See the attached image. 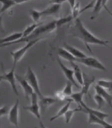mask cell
<instances>
[{
    "instance_id": "1",
    "label": "cell",
    "mask_w": 112,
    "mask_h": 128,
    "mask_svg": "<svg viewBox=\"0 0 112 128\" xmlns=\"http://www.w3.org/2000/svg\"><path fill=\"white\" fill-rule=\"evenodd\" d=\"M70 32L71 37L77 38H79L80 40H82V42L84 43V45L87 48V50H89L91 54H93V51H92L90 45H92V44L104 46L112 50V48L109 46V43H110L109 41L103 40L102 38L96 37L94 34H93L90 30H88L86 29L79 18H77L75 19L74 24L71 26Z\"/></svg>"
},
{
    "instance_id": "2",
    "label": "cell",
    "mask_w": 112,
    "mask_h": 128,
    "mask_svg": "<svg viewBox=\"0 0 112 128\" xmlns=\"http://www.w3.org/2000/svg\"><path fill=\"white\" fill-rule=\"evenodd\" d=\"M42 38H39L37 39L32 40V41L26 42V45H24L22 48H20L18 50L10 52V55L12 56V59H13V67L15 68L17 63L21 61V59L23 58V56L25 55V54L28 51V50H30L32 46H34L36 43L38 42L40 40H42Z\"/></svg>"
},
{
    "instance_id": "3",
    "label": "cell",
    "mask_w": 112,
    "mask_h": 128,
    "mask_svg": "<svg viewBox=\"0 0 112 128\" xmlns=\"http://www.w3.org/2000/svg\"><path fill=\"white\" fill-rule=\"evenodd\" d=\"M25 78L26 79V81L28 82V83L30 84V86L32 87L34 92L38 95V98L42 97V94L41 90H40L39 88V84H38V78L36 76L35 73L34 72V70L31 69L30 66L27 67L26 70V73L25 75Z\"/></svg>"
},
{
    "instance_id": "4",
    "label": "cell",
    "mask_w": 112,
    "mask_h": 128,
    "mask_svg": "<svg viewBox=\"0 0 112 128\" xmlns=\"http://www.w3.org/2000/svg\"><path fill=\"white\" fill-rule=\"evenodd\" d=\"M76 62H79L81 64H83L84 66L87 67H90L91 69H95L98 70H102L106 71V68L103 64L99 61L98 58L94 57H90V56H86L84 58H79L75 60Z\"/></svg>"
},
{
    "instance_id": "5",
    "label": "cell",
    "mask_w": 112,
    "mask_h": 128,
    "mask_svg": "<svg viewBox=\"0 0 112 128\" xmlns=\"http://www.w3.org/2000/svg\"><path fill=\"white\" fill-rule=\"evenodd\" d=\"M31 103L29 106H25L22 108L25 110L29 111L30 113L33 114L36 118L41 120V112H40V107L38 105V97L35 93H34L30 96Z\"/></svg>"
},
{
    "instance_id": "6",
    "label": "cell",
    "mask_w": 112,
    "mask_h": 128,
    "mask_svg": "<svg viewBox=\"0 0 112 128\" xmlns=\"http://www.w3.org/2000/svg\"><path fill=\"white\" fill-rule=\"evenodd\" d=\"M63 1H50V5L46 7L45 10L41 11L42 17V16H58L61 10L62 4Z\"/></svg>"
},
{
    "instance_id": "7",
    "label": "cell",
    "mask_w": 112,
    "mask_h": 128,
    "mask_svg": "<svg viewBox=\"0 0 112 128\" xmlns=\"http://www.w3.org/2000/svg\"><path fill=\"white\" fill-rule=\"evenodd\" d=\"M18 106H19V100L16 99L15 103L10 107V109H9V112H8V120H9L11 125L15 126V128H19Z\"/></svg>"
},
{
    "instance_id": "8",
    "label": "cell",
    "mask_w": 112,
    "mask_h": 128,
    "mask_svg": "<svg viewBox=\"0 0 112 128\" xmlns=\"http://www.w3.org/2000/svg\"><path fill=\"white\" fill-rule=\"evenodd\" d=\"M15 78H16V81L18 82L20 86H21V87L22 88L26 99L27 100V101H29L30 97L34 93L33 89H32V87L30 86V84L28 83L26 79L25 78V77H23V76L15 74Z\"/></svg>"
},
{
    "instance_id": "9",
    "label": "cell",
    "mask_w": 112,
    "mask_h": 128,
    "mask_svg": "<svg viewBox=\"0 0 112 128\" xmlns=\"http://www.w3.org/2000/svg\"><path fill=\"white\" fill-rule=\"evenodd\" d=\"M14 67H12V69L9 72H5L3 70L2 67V70H3V74H2V80H5L8 83L10 84V86L11 87L12 90H13L14 93L16 95H18V92L17 90V86H16V78H15V73H14Z\"/></svg>"
},
{
    "instance_id": "10",
    "label": "cell",
    "mask_w": 112,
    "mask_h": 128,
    "mask_svg": "<svg viewBox=\"0 0 112 128\" xmlns=\"http://www.w3.org/2000/svg\"><path fill=\"white\" fill-rule=\"evenodd\" d=\"M57 62L58 63V65L60 66V68H61V70L62 71V73L64 74V75H65V77L66 78L67 81H70L72 84H73V86H76L79 88L80 86L78 84V82L75 81L74 79V71H73V69H71V68H69L67 67L66 66H65L64 64L62 62L61 59H60V58H57Z\"/></svg>"
},
{
    "instance_id": "11",
    "label": "cell",
    "mask_w": 112,
    "mask_h": 128,
    "mask_svg": "<svg viewBox=\"0 0 112 128\" xmlns=\"http://www.w3.org/2000/svg\"><path fill=\"white\" fill-rule=\"evenodd\" d=\"M95 82L94 76H90L86 73H82V85L81 86V91L84 95H88L90 86Z\"/></svg>"
},
{
    "instance_id": "12",
    "label": "cell",
    "mask_w": 112,
    "mask_h": 128,
    "mask_svg": "<svg viewBox=\"0 0 112 128\" xmlns=\"http://www.w3.org/2000/svg\"><path fill=\"white\" fill-rule=\"evenodd\" d=\"M58 100L55 98L48 97V96H42V98H39V107L40 112L42 114L45 113V111L50 106L53 105L55 102H57Z\"/></svg>"
},
{
    "instance_id": "13",
    "label": "cell",
    "mask_w": 112,
    "mask_h": 128,
    "mask_svg": "<svg viewBox=\"0 0 112 128\" xmlns=\"http://www.w3.org/2000/svg\"><path fill=\"white\" fill-rule=\"evenodd\" d=\"M84 110V112H86V113H90L92 114H94L95 117H97L100 119H102V120H105V118L109 117V114H106V113H104L102 111H100L99 110H95V109H93V108H90L89 106H87L85 103L83 102L80 103V105Z\"/></svg>"
},
{
    "instance_id": "14",
    "label": "cell",
    "mask_w": 112,
    "mask_h": 128,
    "mask_svg": "<svg viewBox=\"0 0 112 128\" xmlns=\"http://www.w3.org/2000/svg\"><path fill=\"white\" fill-rule=\"evenodd\" d=\"M94 90H95L96 94L100 95L104 100H105V102L109 105V106L110 107V109L112 110V94H109V92H107L106 90H104L103 88L100 87L98 85L94 86Z\"/></svg>"
},
{
    "instance_id": "15",
    "label": "cell",
    "mask_w": 112,
    "mask_h": 128,
    "mask_svg": "<svg viewBox=\"0 0 112 128\" xmlns=\"http://www.w3.org/2000/svg\"><path fill=\"white\" fill-rule=\"evenodd\" d=\"M65 49L69 52V53L73 56L74 58H75L76 59H79V58H84L86 57V54L85 53H83L82 51H81L80 50L77 49L76 47L74 46H72L69 44H64V46H63Z\"/></svg>"
},
{
    "instance_id": "16",
    "label": "cell",
    "mask_w": 112,
    "mask_h": 128,
    "mask_svg": "<svg viewBox=\"0 0 112 128\" xmlns=\"http://www.w3.org/2000/svg\"><path fill=\"white\" fill-rule=\"evenodd\" d=\"M88 114V123L89 124H98V125L102 126L103 128H112V124L106 122L105 120L100 119L97 117H95L94 114L90 113Z\"/></svg>"
},
{
    "instance_id": "17",
    "label": "cell",
    "mask_w": 112,
    "mask_h": 128,
    "mask_svg": "<svg viewBox=\"0 0 112 128\" xmlns=\"http://www.w3.org/2000/svg\"><path fill=\"white\" fill-rule=\"evenodd\" d=\"M70 64L74 71V77L75 81L78 82V84L80 86H81L82 85V72L81 69L79 68V66H78V64H76L74 62H70Z\"/></svg>"
},
{
    "instance_id": "18",
    "label": "cell",
    "mask_w": 112,
    "mask_h": 128,
    "mask_svg": "<svg viewBox=\"0 0 112 128\" xmlns=\"http://www.w3.org/2000/svg\"><path fill=\"white\" fill-rule=\"evenodd\" d=\"M21 38H22V33H19V32H17V33L11 34H10V35H8L7 37L2 38L0 39V45L11 43V42H13L17 41V40L20 39Z\"/></svg>"
},
{
    "instance_id": "19",
    "label": "cell",
    "mask_w": 112,
    "mask_h": 128,
    "mask_svg": "<svg viewBox=\"0 0 112 128\" xmlns=\"http://www.w3.org/2000/svg\"><path fill=\"white\" fill-rule=\"evenodd\" d=\"M58 54L59 56V58H61L62 59H65L66 61L70 62H75L76 58H74L69 52H68L64 47H58Z\"/></svg>"
},
{
    "instance_id": "20",
    "label": "cell",
    "mask_w": 112,
    "mask_h": 128,
    "mask_svg": "<svg viewBox=\"0 0 112 128\" xmlns=\"http://www.w3.org/2000/svg\"><path fill=\"white\" fill-rule=\"evenodd\" d=\"M71 99H68V101H67V102L63 106H62L61 107V109L59 110V111L58 112L57 114H56L55 115H54L53 117H51L50 118V122H53V121H54L55 119H57V118H60V117H62V116H64V114H66V112L70 109V103H71Z\"/></svg>"
},
{
    "instance_id": "21",
    "label": "cell",
    "mask_w": 112,
    "mask_h": 128,
    "mask_svg": "<svg viewBox=\"0 0 112 128\" xmlns=\"http://www.w3.org/2000/svg\"><path fill=\"white\" fill-rule=\"evenodd\" d=\"M106 1H95V4L93 7V11H92V15L90 17V19L93 20L98 17L100 10H102V8L106 4Z\"/></svg>"
},
{
    "instance_id": "22",
    "label": "cell",
    "mask_w": 112,
    "mask_h": 128,
    "mask_svg": "<svg viewBox=\"0 0 112 128\" xmlns=\"http://www.w3.org/2000/svg\"><path fill=\"white\" fill-rule=\"evenodd\" d=\"M43 24V22H40L38 23H33L31 25H29L26 27V29L22 31V38H26L29 35H30L33 32L37 29V28Z\"/></svg>"
},
{
    "instance_id": "23",
    "label": "cell",
    "mask_w": 112,
    "mask_h": 128,
    "mask_svg": "<svg viewBox=\"0 0 112 128\" xmlns=\"http://www.w3.org/2000/svg\"><path fill=\"white\" fill-rule=\"evenodd\" d=\"M78 111H83L84 112V110L83 108L81 106H78V108H74V109H69L66 112V114H64V118H65V122L66 124H68L70 122L71 118H73V115L76 113V112Z\"/></svg>"
},
{
    "instance_id": "24",
    "label": "cell",
    "mask_w": 112,
    "mask_h": 128,
    "mask_svg": "<svg viewBox=\"0 0 112 128\" xmlns=\"http://www.w3.org/2000/svg\"><path fill=\"white\" fill-rule=\"evenodd\" d=\"M0 3L2 4V6L0 8V14H2L4 12L8 10L10 8L15 6L17 4V2L10 1V0H5V1H0Z\"/></svg>"
},
{
    "instance_id": "25",
    "label": "cell",
    "mask_w": 112,
    "mask_h": 128,
    "mask_svg": "<svg viewBox=\"0 0 112 128\" xmlns=\"http://www.w3.org/2000/svg\"><path fill=\"white\" fill-rule=\"evenodd\" d=\"M97 85L106 90H109L110 91H112V81L110 80L99 79L97 81Z\"/></svg>"
},
{
    "instance_id": "26",
    "label": "cell",
    "mask_w": 112,
    "mask_h": 128,
    "mask_svg": "<svg viewBox=\"0 0 112 128\" xmlns=\"http://www.w3.org/2000/svg\"><path fill=\"white\" fill-rule=\"evenodd\" d=\"M74 19L72 15H68L66 17H63V18H60L57 20H55V22H56V27H61L62 26L65 25V24H67L71 22V20Z\"/></svg>"
},
{
    "instance_id": "27",
    "label": "cell",
    "mask_w": 112,
    "mask_h": 128,
    "mask_svg": "<svg viewBox=\"0 0 112 128\" xmlns=\"http://www.w3.org/2000/svg\"><path fill=\"white\" fill-rule=\"evenodd\" d=\"M83 93L82 91H78V92H75V93H72V94L70 96V98L71 99L72 102H75L79 106L80 103L82 102V98H83Z\"/></svg>"
},
{
    "instance_id": "28",
    "label": "cell",
    "mask_w": 112,
    "mask_h": 128,
    "mask_svg": "<svg viewBox=\"0 0 112 128\" xmlns=\"http://www.w3.org/2000/svg\"><path fill=\"white\" fill-rule=\"evenodd\" d=\"M29 14L30 15L31 18L33 19L34 23H38L39 19L41 18L42 17V14H41V11L37 10L35 9H31L29 10Z\"/></svg>"
},
{
    "instance_id": "29",
    "label": "cell",
    "mask_w": 112,
    "mask_h": 128,
    "mask_svg": "<svg viewBox=\"0 0 112 128\" xmlns=\"http://www.w3.org/2000/svg\"><path fill=\"white\" fill-rule=\"evenodd\" d=\"M72 86H73V84H72L70 81H66V86L63 88V90H62V93L65 94L66 97H70L72 94Z\"/></svg>"
},
{
    "instance_id": "30",
    "label": "cell",
    "mask_w": 112,
    "mask_h": 128,
    "mask_svg": "<svg viewBox=\"0 0 112 128\" xmlns=\"http://www.w3.org/2000/svg\"><path fill=\"white\" fill-rule=\"evenodd\" d=\"M93 98H94V102H96V104H97V106H98V110H100L104 105H105V102H106L105 100H104L100 95L96 94L93 96Z\"/></svg>"
},
{
    "instance_id": "31",
    "label": "cell",
    "mask_w": 112,
    "mask_h": 128,
    "mask_svg": "<svg viewBox=\"0 0 112 128\" xmlns=\"http://www.w3.org/2000/svg\"><path fill=\"white\" fill-rule=\"evenodd\" d=\"M71 11H72V14H71L72 17H73L74 19H76L78 18V16L79 14V11H80V4L78 2H76L75 6H74L73 9L71 10Z\"/></svg>"
},
{
    "instance_id": "32",
    "label": "cell",
    "mask_w": 112,
    "mask_h": 128,
    "mask_svg": "<svg viewBox=\"0 0 112 128\" xmlns=\"http://www.w3.org/2000/svg\"><path fill=\"white\" fill-rule=\"evenodd\" d=\"M94 4H95V1H91V2H90V3H88L86 6H84L82 10H80V11H79V14H82V12H84V11L88 10L89 9H90V8H93L94 6Z\"/></svg>"
},
{
    "instance_id": "33",
    "label": "cell",
    "mask_w": 112,
    "mask_h": 128,
    "mask_svg": "<svg viewBox=\"0 0 112 128\" xmlns=\"http://www.w3.org/2000/svg\"><path fill=\"white\" fill-rule=\"evenodd\" d=\"M55 97H56V99L58 100V101H64V100H66V96L62 93V91H58L55 93Z\"/></svg>"
},
{
    "instance_id": "34",
    "label": "cell",
    "mask_w": 112,
    "mask_h": 128,
    "mask_svg": "<svg viewBox=\"0 0 112 128\" xmlns=\"http://www.w3.org/2000/svg\"><path fill=\"white\" fill-rule=\"evenodd\" d=\"M8 112H9V108H8L7 106H3L2 107H0V118L2 116L8 114Z\"/></svg>"
},
{
    "instance_id": "35",
    "label": "cell",
    "mask_w": 112,
    "mask_h": 128,
    "mask_svg": "<svg viewBox=\"0 0 112 128\" xmlns=\"http://www.w3.org/2000/svg\"><path fill=\"white\" fill-rule=\"evenodd\" d=\"M0 32L1 33H4L5 30H4L3 24H2V14L0 15Z\"/></svg>"
},
{
    "instance_id": "36",
    "label": "cell",
    "mask_w": 112,
    "mask_h": 128,
    "mask_svg": "<svg viewBox=\"0 0 112 128\" xmlns=\"http://www.w3.org/2000/svg\"><path fill=\"white\" fill-rule=\"evenodd\" d=\"M77 2H75V1H68L67 3H69V5H70V9L72 10L74 8V6H75V4Z\"/></svg>"
},
{
    "instance_id": "37",
    "label": "cell",
    "mask_w": 112,
    "mask_h": 128,
    "mask_svg": "<svg viewBox=\"0 0 112 128\" xmlns=\"http://www.w3.org/2000/svg\"><path fill=\"white\" fill-rule=\"evenodd\" d=\"M34 128H46V126L43 124L42 120H39V126H38V127H34Z\"/></svg>"
},
{
    "instance_id": "38",
    "label": "cell",
    "mask_w": 112,
    "mask_h": 128,
    "mask_svg": "<svg viewBox=\"0 0 112 128\" xmlns=\"http://www.w3.org/2000/svg\"><path fill=\"white\" fill-rule=\"evenodd\" d=\"M103 7L105 8V10H106V11L108 12V14H110V15L111 16V17H112V12H111V11H110V10L109 9H108V7L106 6V5H105V6H104Z\"/></svg>"
},
{
    "instance_id": "39",
    "label": "cell",
    "mask_w": 112,
    "mask_h": 128,
    "mask_svg": "<svg viewBox=\"0 0 112 128\" xmlns=\"http://www.w3.org/2000/svg\"><path fill=\"white\" fill-rule=\"evenodd\" d=\"M0 79L2 80V74H0Z\"/></svg>"
},
{
    "instance_id": "40",
    "label": "cell",
    "mask_w": 112,
    "mask_h": 128,
    "mask_svg": "<svg viewBox=\"0 0 112 128\" xmlns=\"http://www.w3.org/2000/svg\"><path fill=\"white\" fill-rule=\"evenodd\" d=\"M0 128H1V121H0Z\"/></svg>"
},
{
    "instance_id": "41",
    "label": "cell",
    "mask_w": 112,
    "mask_h": 128,
    "mask_svg": "<svg viewBox=\"0 0 112 128\" xmlns=\"http://www.w3.org/2000/svg\"><path fill=\"white\" fill-rule=\"evenodd\" d=\"M1 82H2V79H0V83H1Z\"/></svg>"
}]
</instances>
